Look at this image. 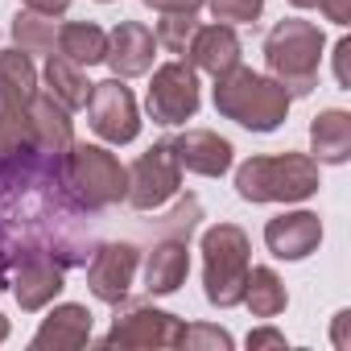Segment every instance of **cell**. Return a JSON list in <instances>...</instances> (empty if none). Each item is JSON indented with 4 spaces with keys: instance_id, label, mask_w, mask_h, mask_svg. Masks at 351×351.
<instances>
[{
    "instance_id": "cell-1",
    "label": "cell",
    "mask_w": 351,
    "mask_h": 351,
    "mask_svg": "<svg viewBox=\"0 0 351 351\" xmlns=\"http://www.w3.org/2000/svg\"><path fill=\"white\" fill-rule=\"evenodd\" d=\"M289 104H293V95L273 75H256L248 66H232V71L215 75V112L236 120L240 128L273 132L289 116Z\"/></svg>"
},
{
    "instance_id": "cell-2",
    "label": "cell",
    "mask_w": 351,
    "mask_h": 351,
    "mask_svg": "<svg viewBox=\"0 0 351 351\" xmlns=\"http://www.w3.org/2000/svg\"><path fill=\"white\" fill-rule=\"evenodd\" d=\"M318 161L306 153H273L248 157L236 169V195L244 203H302L318 195Z\"/></svg>"
},
{
    "instance_id": "cell-3",
    "label": "cell",
    "mask_w": 351,
    "mask_h": 351,
    "mask_svg": "<svg viewBox=\"0 0 351 351\" xmlns=\"http://www.w3.org/2000/svg\"><path fill=\"white\" fill-rule=\"evenodd\" d=\"M38 95V71L25 50H0V165L21 161L34 149L29 104Z\"/></svg>"
},
{
    "instance_id": "cell-4",
    "label": "cell",
    "mask_w": 351,
    "mask_h": 351,
    "mask_svg": "<svg viewBox=\"0 0 351 351\" xmlns=\"http://www.w3.org/2000/svg\"><path fill=\"white\" fill-rule=\"evenodd\" d=\"M322 29L310 21H277L265 38V62L269 75L289 91V95H310L318 87V62H322Z\"/></svg>"
},
{
    "instance_id": "cell-5",
    "label": "cell",
    "mask_w": 351,
    "mask_h": 351,
    "mask_svg": "<svg viewBox=\"0 0 351 351\" xmlns=\"http://www.w3.org/2000/svg\"><path fill=\"white\" fill-rule=\"evenodd\" d=\"M62 186L75 195L79 207L104 211L128 195V169L116 161V153L99 145H71L62 153Z\"/></svg>"
},
{
    "instance_id": "cell-6",
    "label": "cell",
    "mask_w": 351,
    "mask_h": 351,
    "mask_svg": "<svg viewBox=\"0 0 351 351\" xmlns=\"http://www.w3.org/2000/svg\"><path fill=\"white\" fill-rule=\"evenodd\" d=\"M248 236L236 223H215L203 232V285L207 302L219 310L240 306L248 281Z\"/></svg>"
},
{
    "instance_id": "cell-7",
    "label": "cell",
    "mask_w": 351,
    "mask_h": 351,
    "mask_svg": "<svg viewBox=\"0 0 351 351\" xmlns=\"http://www.w3.org/2000/svg\"><path fill=\"white\" fill-rule=\"evenodd\" d=\"M178 186H182V165H178V157H173L169 141H157L153 149H145L132 161V169H128V195L124 199L136 211H157V207H165L173 195H178Z\"/></svg>"
},
{
    "instance_id": "cell-8",
    "label": "cell",
    "mask_w": 351,
    "mask_h": 351,
    "mask_svg": "<svg viewBox=\"0 0 351 351\" xmlns=\"http://www.w3.org/2000/svg\"><path fill=\"white\" fill-rule=\"evenodd\" d=\"M149 116L157 124H186L199 112V71L191 62H165L153 71L149 83V99H145Z\"/></svg>"
},
{
    "instance_id": "cell-9",
    "label": "cell",
    "mask_w": 351,
    "mask_h": 351,
    "mask_svg": "<svg viewBox=\"0 0 351 351\" xmlns=\"http://www.w3.org/2000/svg\"><path fill=\"white\" fill-rule=\"evenodd\" d=\"M87 116H91L95 136H104L108 145H128L141 132V112H136V99L124 87V79L95 83L91 99H87Z\"/></svg>"
},
{
    "instance_id": "cell-10",
    "label": "cell",
    "mask_w": 351,
    "mask_h": 351,
    "mask_svg": "<svg viewBox=\"0 0 351 351\" xmlns=\"http://www.w3.org/2000/svg\"><path fill=\"white\" fill-rule=\"evenodd\" d=\"M62 289H66V273L46 248H25L17 256V265H13V298H17V306L25 314L46 310Z\"/></svg>"
},
{
    "instance_id": "cell-11",
    "label": "cell",
    "mask_w": 351,
    "mask_h": 351,
    "mask_svg": "<svg viewBox=\"0 0 351 351\" xmlns=\"http://www.w3.org/2000/svg\"><path fill=\"white\" fill-rule=\"evenodd\" d=\"M178 335H182V322L173 314L153 310V306H132L116 314L104 343L108 347H178Z\"/></svg>"
},
{
    "instance_id": "cell-12",
    "label": "cell",
    "mask_w": 351,
    "mask_h": 351,
    "mask_svg": "<svg viewBox=\"0 0 351 351\" xmlns=\"http://www.w3.org/2000/svg\"><path fill=\"white\" fill-rule=\"evenodd\" d=\"M141 252L136 244H99L91 265H87V289L104 302V306H120L132 289Z\"/></svg>"
},
{
    "instance_id": "cell-13",
    "label": "cell",
    "mask_w": 351,
    "mask_h": 351,
    "mask_svg": "<svg viewBox=\"0 0 351 351\" xmlns=\"http://www.w3.org/2000/svg\"><path fill=\"white\" fill-rule=\"evenodd\" d=\"M265 244L277 261H306L322 244V219L314 211H281L265 223Z\"/></svg>"
},
{
    "instance_id": "cell-14",
    "label": "cell",
    "mask_w": 351,
    "mask_h": 351,
    "mask_svg": "<svg viewBox=\"0 0 351 351\" xmlns=\"http://www.w3.org/2000/svg\"><path fill=\"white\" fill-rule=\"evenodd\" d=\"M169 149L182 169L203 173V178H219V173L232 169V141H223L211 128H186L182 136L169 141Z\"/></svg>"
},
{
    "instance_id": "cell-15",
    "label": "cell",
    "mask_w": 351,
    "mask_h": 351,
    "mask_svg": "<svg viewBox=\"0 0 351 351\" xmlns=\"http://www.w3.org/2000/svg\"><path fill=\"white\" fill-rule=\"evenodd\" d=\"M153 50H157V38L136 25V21H120L112 34H108V54L104 62L112 66L116 79H136L153 66Z\"/></svg>"
},
{
    "instance_id": "cell-16",
    "label": "cell",
    "mask_w": 351,
    "mask_h": 351,
    "mask_svg": "<svg viewBox=\"0 0 351 351\" xmlns=\"http://www.w3.org/2000/svg\"><path fill=\"white\" fill-rule=\"evenodd\" d=\"M87 343H91V310L79 302L54 306L34 335V351H79Z\"/></svg>"
},
{
    "instance_id": "cell-17",
    "label": "cell",
    "mask_w": 351,
    "mask_h": 351,
    "mask_svg": "<svg viewBox=\"0 0 351 351\" xmlns=\"http://www.w3.org/2000/svg\"><path fill=\"white\" fill-rule=\"evenodd\" d=\"M191 273V252H186V240L182 236H165L153 244L149 261H145V289L153 298H165V293H178V285L186 281Z\"/></svg>"
},
{
    "instance_id": "cell-18",
    "label": "cell",
    "mask_w": 351,
    "mask_h": 351,
    "mask_svg": "<svg viewBox=\"0 0 351 351\" xmlns=\"http://www.w3.org/2000/svg\"><path fill=\"white\" fill-rule=\"evenodd\" d=\"M186 58L195 71H207V75H223L232 66H240V38L232 25H199L191 46H186Z\"/></svg>"
},
{
    "instance_id": "cell-19",
    "label": "cell",
    "mask_w": 351,
    "mask_h": 351,
    "mask_svg": "<svg viewBox=\"0 0 351 351\" xmlns=\"http://www.w3.org/2000/svg\"><path fill=\"white\" fill-rule=\"evenodd\" d=\"M29 124H34V149H38V153L62 157V153L75 145L66 108H62L54 95H34V104H29Z\"/></svg>"
},
{
    "instance_id": "cell-20",
    "label": "cell",
    "mask_w": 351,
    "mask_h": 351,
    "mask_svg": "<svg viewBox=\"0 0 351 351\" xmlns=\"http://www.w3.org/2000/svg\"><path fill=\"white\" fill-rule=\"evenodd\" d=\"M310 145H314V161L343 165L351 157V112H343V108L318 112L310 124Z\"/></svg>"
},
{
    "instance_id": "cell-21",
    "label": "cell",
    "mask_w": 351,
    "mask_h": 351,
    "mask_svg": "<svg viewBox=\"0 0 351 351\" xmlns=\"http://www.w3.org/2000/svg\"><path fill=\"white\" fill-rule=\"evenodd\" d=\"M66 62H75V66H95V62H104V54H108V34L95 25V21H66L62 29H58V46H54Z\"/></svg>"
},
{
    "instance_id": "cell-22",
    "label": "cell",
    "mask_w": 351,
    "mask_h": 351,
    "mask_svg": "<svg viewBox=\"0 0 351 351\" xmlns=\"http://www.w3.org/2000/svg\"><path fill=\"white\" fill-rule=\"evenodd\" d=\"M91 87L95 83H87L83 66L66 62L62 54H50V62H46V95H54L66 112H75V108H87Z\"/></svg>"
},
{
    "instance_id": "cell-23",
    "label": "cell",
    "mask_w": 351,
    "mask_h": 351,
    "mask_svg": "<svg viewBox=\"0 0 351 351\" xmlns=\"http://www.w3.org/2000/svg\"><path fill=\"white\" fill-rule=\"evenodd\" d=\"M256 318H277V314H285V306H289V293H285V281L269 269V265H261V269H248V281H244V298H240Z\"/></svg>"
},
{
    "instance_id": "cell-24",
    "label": "cell",
    "mask_w": 351,
    "mask_h": 351,
    "mask_svg": "<svg viewBox=\"0 0 351 351\" xmlns=\"http://www.w3.org/2000/svg\"><path fill=\"white\" fill-rule=\"evenodd\" d=\"M13 38H17V50H25V54H54V46H58L54 17L34 13V9L13 17Z\"/></svg>"
},
{
    "instance_id": "cell-25",
    "label": "cell",
    "mask_w": 351,
    "mask_h": 351,
    "mask_svg": "<svg viewBox=\"0 0 351 351\" xmlns=\"http://www.w3.org/2000/svg\"><path fill=\"white\" fill-rule=\"evenodd\" d=\"M199 29V17L195 13H165V21H157V46H165L169 54H186L191 38Z\"/></svg>"
},
{
    "instance_id": "cell-26",
    "label": "cell",
    "mask_w": 351,
    "mask_h": 351,
    "mask_svg": "<svg viewBox=\"0 0 351 351\" xmlns=\"http://www.w3.org/2000/svg\"><path fill=\"white\" fill-rule=\"evenodd\" d=\"M207 9L219 25H244L265 13V0H207Z\"/></svg>"
},
{
    "instance_id": "cell-27",
    "label": "cell",
    "mask_w": 351,
    "mask_h": 351,
    "mask_svg": "<svg viewBox=\"0 0 351 351\" xmlns=\"http://www.w3.org/2000/svg\"><path fill=\"white\" fill-rule=\"evenodd\" d=\"M178 347H186V351H232V335L228 330H219V326H182V335H178Z\"/></svg>"
},
{
    "instance_id": "cell-28",
    "label": "cell",
    "mask_w": 351,
    "mask_h": 351,
    "mask_svg": "<svg viewBox=\"0 0 351 351\" xmlns=\"http://www.w3.org/2000/svg\"><path fill=\"white\" fill-rule=\"evenodd\" d=\"M335 79H339V87H351V38H343L335 46Z\"/></svg>"
},
{
    "instance_id": "cell-29",
    "label": "cell",
    "mask_w": 351,
    "mask_h": 351,
    "mask_svg": "<svg viewBox=\"0 0 351 351\" xmlns=\"http://www.w3.org/2000/svg\"><path fill=\"white\" fill-rule=\"evenodd\" d=\"M145 5L157 13H199L207 0H145Z\"/></svg>"
},
{
    "instance_id": "cell-30",
    "label": "cell",
    "mask_w": 351,
    "mask_h": 351,
    "mask_svg": "<svg viewBox=\"0 0 351 351\" xmlns=\"http://www.w3.org/2000/svg\"><path fill=\"white\" fill-rule=\"evenodd\" d=\"M318 9L326 13V21H335V25H351V0H318Z\"/></svg>"
},
{
    "instance_id": "cell-31",
    "label": "cell",
    "mask_w": 351,
    "mask_h": 351,
    "mask_svg": "<svg viewBox=\"0 0 351 351\" xmlns=\"http://www.w3.org/2000/svg\"><path fill=\"white\" fill-rule=\"evenodd\" d=\"M261 347H285V335L273 330V326H261L248 335V351H261Z\"/></svg>"
},
{
    "instance_id": "cell-32",
    "label": "cell",
    "mask_w": 351,
    "mask_h": 351,
    "mask_svg": "<svg viewBox=\"0 0 351 351\" xmlns=\"http://www.w3.org/2000/svg\"><path fill=\"white\" fill-rule=\"evenodd\" d=\"M21 5L34 9V13H46V17H62L71 9V0H21Z\"/></svg>"
},
{
    "instance_id": "cell-33",
    "label": "cell",
    "mask_w": 351,
    "mask_h": 351,
    "mask_svg": "<svg viewBox=\"0 0 351 351\" xmlns=\"http://www.w3.org/2000/svg\"><path fill=\"white\" fill-rule=\"evenodd\" d=\"M347 322H351V310H339L335 314V343L347 347Z\"/></svg>"
},
{
    "instance_id": "cell-34",
    "label": "cell",
    "mask_w": 351,
    "mask_h": 351,
    "mask_svg": "<svg viewBox=\"0 0 351 351\" xmlns=\"http://www.w3.org/2000/svg\"><path fill=\"white\" fill-rule=\"evenodd\" d=\"M5 339H9V318L0 314V343H5Z\"/></svg>"
},
{
    "instance_id": "cell-35",
    "label": "cell",
    "mask_w": 351,
    "mask_h": 351,
    "mask_svg": "<svg viewBox=\"0 0 351 351\" xmlns=\"http://www.w3.org/2000/svg\"><path fill=\"white\" fill-rule=\"evenodd\" d=\"M289 5H293V9H314L318 0H289Z\"/></svg>"
},
{
    "instance_id": "cell-36",
    "label": "cell",
    "mask_w": 351,
    "mask_h": 351,
    "mask_svg": "<svg viewBox=\"0 0 351 351\" xmlns=\"http://www.w3.org/2000/svg\"><path fill=\"white\" fill-rule=\"evenodd\" d=\"M99 5H108V0H99Z\"/></svg>"
}]
</instances>
